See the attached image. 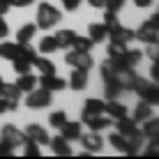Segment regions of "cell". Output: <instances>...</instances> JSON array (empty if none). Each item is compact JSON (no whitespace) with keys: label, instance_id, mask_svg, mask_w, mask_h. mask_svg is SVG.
I'll list each match as a JSON object with an SVG mask.
<instances>
[{"label":"cell","instance_id":"1","mask_svg":"<svg viewBox=\"0 0 159 159\" xmlns=\"http://www.w3.org/2000/svg\"><path fill=\"white\" fill-rule=\"evenodd\" d=\"M62 19V14H60V9H56L51 2H42L39 7H37V28L42 30H51L56 28V23Z\"/></svg>","mask_w":159,"mask_h":159},{"label":"cell","instance_id":"2","mask_svg":"<svg viewBox=\"0 0 159 159\" xmlns=\"http://www.w3.org/2000/svg\"><path fill=\"white\" fill-rule=\"evenodd\" d=\"M131 90L139 95L141 102H148V104H152V106L159 102V88H157L155 81H148V79H141V76H139Z\"/></svg>","mask_w":159,"mask_h":159},{"label":"cell","instance_id":"3","mask_svg":"<svg viewBox=\"0 0 159 159\" xmlns=\"http://www.w3.org/2000/svg\"><path fill=\"white\" fill-rule=\"evenodd\" d=\"M134 39L143 44H157L159 39V14H152L150 21H145L139 30H134Z\"/></svg>","mask_w":159,"mask_h":159},{"label":"cell","instance_id":"4","mask_svg":"<svg viewBox=\"0 0 159 159\" xmlns=\"http://www.w3.org/2000/svg\"><path fill=\"white\" fill-rule=\"evenodd\" d=\"M25 106L28 108H46V106H51V90H46V88H35V90H30L28 97H25Z\"/></svg>","mask_w":159,"mask_h":159},{"label":"cell","instance_id":"5","mask_svg":"<svg viewBox=\"0 0 159 159\" xmlns=\"http://www.w3.org/2000/svg\"><path fill=\"white\" fill-rule=\"evenodd\" d=\"M65 62L69 65V67H76V69H92V56L90 51H69L67 56H65Z\"/></svg>","mask_w":159,"mask_h":159},{"label":"cell","instance_id":"6","mask_svg":"<svg viewBox=\"0 0 159 159\" xmlns=\"http://www.w3.org/2000/svg\"><path fill=\"white\" fill-rule=\"evenodd\" d=\"M0 97L7 104V111H16L19 108V97H21V90L16 88V83H0Z\"/></svg>","mask_w":159,"mask_h":159},{"label":"cell","instance_id":"7","mask_svg":"<svg viewBox=\"0 0 159 159\" xmlns=\"http://www.w3.org/2000/svg\"><path fill=\"white\" fill-rule=\"evenodd\" d=\"M0 139H5L12 148H19V145H23L25 141V134L23 131H19V127H14V125H5L2 131H0Z\"/></svg>","mask_w":159,"mask_h":159},{"label":"cell","instance_id":"8","mask_svg":"<svg viewBox=\"0 0 159 159\" xmlns=\"http://www.w3.org/2000/svg\"><path fill=\"white\" fill-rule=\"evenodd\" d=\"M106 37H111V42H122V44H129L134 39V30L125 28L120 23H113V25H106Z\"/></svg>","mask_w":159,"mask_h":159},{"label":"cell","instance_id":"9","mask_svg":"<svg viewBox=\"0 0 159 159\" xmlns=\"http://www.w3.org/2000/svg\"><path fill=\"white\" fill-rule=\"evenodd\" d=\"M23 134H25V139L28 141H32V143H37V145H48V131L44 129V127H39V125H28V127L23 129Z\"/></svg>","mask_w":159,"mask_h":159},{"label":"cell","instance_id":"10","mask_svg":"<svg viewBox=\"0 0 159 159\" xmlns=\"http://www.w3.org/2000/svg\"><path fill=\"white\" fill-rule=\"evenodd\" d=\"M37 85L39 88H46V90H65V85H67V81L65 79H60V76L56 74H39V81H37Z\"/></svg>","mask_w":159,"mask_h":159},{"label":"cell","instance_id":"11","mask_svg":"<svg viewBox=\"0 0 159 159\" xmlns=\"http://www.w3.org/2000/svg\"><path fill=\"white\" fill-rule=\"evenodd\" d=\"M104 104H106L104 99H85V104H83V113H81V122L85 125L88 118L104 113Z\"/></svg>","mask_w":159,"mask_h":159},{"label":"cell","instance_id":"12","mask_svg":"<svg viewBox=\"0 0 159 159\" xmlns=\"http://www.w3.org/2000/svg\"><path fill=\"white\" fill-rule=\"evenodd\" d=\"M81 143H83L85 148V152H102V148H104V139L97 131H90V134H81Z\"/></svg>","mask_w":159,"mask_h":159},{"label":"cell","instance_id":"13","mask_svg":"<svg viewBox=\"0 0 159 159\" xmlns=\"http://www.w3.org/2000/svg\"><path fill=\"white\" fill-rule=\"evenodd\" d=\"M104 113H106L111 120H120V118L127 116V106L120 104L118 99H108L106 104H104Z\"/></svg>","mask_w":159,"mask_h":159},{"label":"cell","instance_id":"14","mask_svg":"<svg viewBox=\"0 0 159 159\" xmlns=\"http://www.w3.org/2000/svg\"><path fill=\"white\" fill-rule=\"evenodd\" d=\"M48 145H51L53 155H60V157H69V155H72V145H69V141L62 139V136L48 139Z\"/></svg>","mask_w":159,"mask_h":159},{"label":"cell","instance_id":"15","mask_svg":"<svg viewBox=\"0 0 159 159\" xmlns=\"http://www.w3.org/2000/svg\"><path fill=\"white\" fill-rule=\"evenodd\" d=\"M88 85V69H72V76H69V88L72 90H85Z\"/></svg>","mask_w":159,"mask_h":159},{"label":"cell","instance_id":"16","mask_svg":"<svg viewBox=\"0 0 159 159\" xmlns=\"http://www.w3.org/2000/svg\"><path fill=\"white\" fill-rule=\"evenodd\" d=\"M60 136L67 141H79L81 139V122H69L65 120V125L60 127Z\"/></svg>","mask_w":159,"mask_h":159},{"label":"cell","instance_id":"17","mask_svg":"<svg viewBox=\"0 0 159 159\" xmlns=\"http://www.w3.org/2000/svg\"><path fill=\"white\" fill-rule=\"evenodd\" d=\"M85 125L90 127V131H102V129L111 127V125H113V120L108 118L106 113H99V116H92V118H88V120H85Z\"/></svg>","mask_w":159,"mask_h":159},{"label":"cell","instance_id":"18","mask_svg":"<svg viewBox=\"0 0 159 159\" xmlns=\"http://www.w3.org/2000/svg\"><path fill=\"white\" fill-rule=\"evenodd\" d=\"M116 127H118V134H122V136H131L134 131H139V122H136L134 118H120V120H116Z\"/></svg>","mask_w":159,"mask_h":159},{"label":"cell","instance_id":"19","mask_svg":"<svg viewBox=\"0 0 159 159\" xmlns=\"http://www.w3.org/2000/svg\"><path fill=\"white\" fill-rule=\"evenodd\" d=\"M143 125V129H141V134L145 136V139H159V120L152 116V118H148L145 122H141Z\"/></svg>","mask_w":159,"mask_h":159},{"label":"cell","instance_id":"20","mask_svg":"<svg viewBox=\"0 0 159 159\" xmlns=\"http://www.w3.org/2000/svg\"><path fill=\"white\" fill-rule=\"evenodd\" d=\"M106 23H90V28H88V37H90L95 44H99L106 39Z\"/></svg>","mask_w":159,"mask_h":159},{"label":"cell","instance_id":"21","mask_svg":"<svg viewBox=\"0 0 159 159\" xmlns=\"http://www.w3.org/2000/svg\"><path fill=\"white\" fill-rule=\"evenodd\" d=\"M16 88L21 92H30L37 88V76H32L30 72L28 74H19V81H16Z\"/></svg>","mask_w":159,"mask_h":159},{"label":"cell","instance_id":"22","mask_svg":"<svg viewBox=\"0 0 159 159\" xmlns=\"http://www.w3.org/2000/svg\"><path fill=\"white\" fill-rule=\"evenodd\" d=\"M148 118H152V104H148V102H139V106L134 108V120L136 122H145Z\"/></svg>","mask_w":159,"mask_h":159},{"label":"cell","instance_id":"23","mask_svg":"<svg viewBox=\"0 0 159 159\" xmlns=\"http://www.w3.org/2000/svg\"><path fill=\"white\" fill-rule=\"evenodd\" d=\"M35 32H37L35 23H25L23 28H19V32H16V42L19 44H30V39L35 37Z\"/></svg>","mask_w":159,"mask_h":159},{"label":"cell","instance_id":"24","mask_svg":"<svg viewBox=\"0 0 159 159\" xmlns=\"http://www.w3.org/2000/svg\"><path fill=\"white\" fill-rule=\"evenodd\" d=\"M0 58L5 60L19 58V42H2L0 44Z\"/></svg>","mask_w":159,"mask_h":159},{"label":"cell","instance_id":"25","mask_svg":"<svg viewBox=\"0 0 159 159\" xmlns=\"http://www.w3.org/2000/svg\"><path fill=\"white\" fill-rule=\"evenodd\" d=\"M53 37H56L58 48H69V46H72V42H74V30H60Z\"/></svg>","mask_w":159,"mask_h":159},{"label":"cell","instance_id":"26","mask_svg":"<svg viewBox=\"0 0 159 159\" xmlns=\"http://www.w3.org/2000/svg\"><path fill=\"white\" fill-rule=\"evenodd\" d=\"M32 67H37V72L39 74H56V65L51 62L48 58H35V62H32Z\"/></svg>","mask_w":159,"mask_h":159},{"label":"cell","instance_id":"27","mask_svg":"<svg viewBox=\"0 0 159 159\" xmlns=\"http://www.w3.org/2000/svg\"><path fill=\"white\" fill-rule=\"evenodd\" d=\"M92 46H95V42L90 39V37H79L74 35V42L69 48H74V51H92Z\"/></svg>","mask_w":159,"mask_h":159},{"label":"cell","instance_id":"28","mask_svg":"<svg viewBox=\"0 0 159 159\" xmlns=\"http://www.w3.org/2000/svg\"><path fill=\"white\" fill-rule=\"evenodd\" d=\"M104 92H106V99H118L120 92H122V85H120L118 79L106 81V88H104Z\"/></svg>","mask_w":159,"mask_h":159},{"label":"cell","instance_id":"29","mask_svg":"<svg viewBox=\"0 0 159 159\" xmlns=\"http://www.w3.org/2000/svg\"><path fill=\"white\" fill-rule=\"evenodd\" d=\"M141 58H143V53L141 51H131V48H127L125 51V56H122V62H125V67H136V65L141 62Z\"/></svg>","mask_w":159,"mask_h":159},{"label":"cell","instance_id":"30","mask_svg":"<svg viewBox=\"0 0 159 159\" xmlns=\"http://www.w3.org/2000/svg\"><path fill=\"white\" fill-rule=\"evenodd\" d=\"M19 58L32 65V62H35V58H37V51L30 46V44H19Z\"/></svg>","mask_w":159,"mask_h":159},{"label":"cell","instance_id":"31","mask_svg":"<svg viewBox=\"0 0 159 159\" xmlns=\"http://www.w3.org/2000/svg\"><path fill=\"white\" fill-rule=\"evenodd\" d=\"M102 79H104V83H106V81L118 79V67L111 62V60H106V62L102 65Z\"/></svg>","mask_w":159,"mask_h":159},{"label":"cell","instance_id":"32","mask_svg":"<svg viewBox=\"0 0 159 159\" xmlns=\"http://www.w3.org/2000/svg\"><path fill=\"white\" fill-rule=\"evenodd\" d=\"M56 48H58L56 37H42V39H39V51L42 53H46V56H48V53H53Z\"/></svg>","mask_w":159,"mask_h":159},{"label":"cell","instance_id":"33","mask_svg":"<svg viewBox=\"0 0 159 159\" xmlns=\"http://www.w3.org/2000/svg\"><path fill=\"white\" fill-rule=\"evenodd\" d=\"M65 120H67V113H65V111H53L51 116H48V122H51V127H56V129L62 127Z\"/></svg>","mask_w":159,"mask_h":159},{"label":"cell","instance_id":"34","mask_svg":"<svg viewBox=\"0 0 159 159\" xmlns=\"http://www.w3.org/2000/svg\"><path fill=\"white\" fill-rule=\"evenodd\" d=\"M108 143H111L113 148H116L118 152H125V148H127V139H125L122 134H118V131H116V134H111V139H108Z\"/></svg>","mask_w":159,"mask_h":159},{"label":"cell","instance_id":"35","mask_svg":"<svg viewBox=\"0 0 159 159\" xmlns=\"http://www.w3.org/2000/svg\"><path fill=\"white\" fill-rule=\"evenodd\" d=\"M127 48H129V46H127V44H122V42H111L106 51H108V58H116V56H122Z\"/></svg>","mask_w":159,"mask_h":159},{"label":"cell","instance_id":"36","mask_svg":"<svg viewBox=\"0 0 159 159\" xmlns=\"http://www.w3.org/2000/svg\"><path fill=\"white\" fill-rule=\"evenodd\" d=\"M23 155L25 157H39L42 155V145L32 143V141H25L23 143Z\"/></svg>","mask_w":159,"mask_h":159},{"label":"cell","instance_id":"37","mask_svg":"<svg viewBox=\"0 0 159 159\" xmlns=\"http://www.w3.org/2000/svg\"><path fill=\"white\" fill-rule=\"evenodd\" d=\"M12 65H14V72H16V74H28L30 67H32L30 62H25V60H21V58H14Z\"/></svg>","mask_w":159,"mask_h":159},{"label":"cell","instance_id":"38","mask_svg":"<svg viewBox=\"0 0 159 159\" xmlns=\"http://www.w3.org/2000/svg\"><path fill=\"white\" fill-rule=\"evenodd\" d=\"M125 2H127V0H104V9H108V12H120V9L125 7Z\"/></svg>","mask_w":159,"mask_h":159},{"label":"cell","instance_id":"39","mask_svg":"<svg viewBox=\"0 0 159 159\" xmlns=\"http://www.w3.org/2000/svg\"><path fill=\"white\" fill-rule=\"evenodd\" d=\"M157 152H159V139H150V145L145 148L143 155L145 157H157Z\"/></svg>","mask_w":159,"mask_h":159},{"label":"cell","instance_id":"40","mask_svg":"<svg viewBox=\"0 0 159 159\" xmlns=\"http://www.w3.org/2000/svg\"><path fill=\"white\" fill-rule=\"evenodd\" d=\"M12 155H14V148L5 139H0V157H12Z\"/></svg>","mask_w":159,"mask_h":159},{"label":"cell","instance_id":"41","mask_svg":"<svg viewBox=\"0 0 159 159\" xmlns=\"http://www.w3.org/2000/svg\"><path fill=\"white\" fill-rule=\"evenodd\" d=\"M104 23H106V25L118 23V12H108V9H106V14H104Z\"/></svg>","mask_w":159,"mask_h":159},{"label":"cell","instance_id":"42","mask_svg":"<svg viewBox=\"0 0 159 159\" xmlns=\"http://www.w3.org/2000/svg\"><path fill=\"white\" fill-rule=\"evenodd\" d=\"M81 0H62V7L67 9V12H74V9H79Z\"/></svg>","mask_w":159,"mask_h":159},{"label":"cell","instance_id":"43","mask_svg":"<svg viewBox=\"0 0 159 159\" xmlns=\"http://www.w3.org/2000/svg\"><path fill=\"white\" fill-rule=\"evenodd\" d=\"M7 35H9V25H7V21L2 19V14H0V39H5Z\"/></svg>","mask_w":159,"mask_h":159},{"label":"cell","instance_id":"44","mask_svg":"<svg viewBox=\"0 0 159 159\" xmlns=\"http://www.w3.org/2000/svg\"><path fill=\"white\" fill-rule=\"evenodd\" d=\"M9 5L12 7H28V5H32V0H9Z\"/></svg>","mask_w":159,"mask_h":159},{"label":"cell","instance_id":"45","mask_svg":"<svg viewBox=\"0 0 159 159\" xmlns=\"http://www.w3.org/2000/svg\"><path fill=\"white\" fill-rule=\"evenodd\" d=\"M155 2V0H134V5L136 7H141V9H145V7H150V5Z\"/></svg>","mask_w":159,"mask_h":159},{"label":"cell","instance_id":"46","mask_svg":"<svg viewBox=\"0 0 159 159\" xmlns=\"http://www.w3.org/2000/svg\"><path fill=\"white\" fill-rule=\"evenodd\" d=\"M9 7H12V5H9V0H0V14H7Z\"/></svg>","mask_w":159,"mask_h":159},{"label":"cell","instance_id":"47","mask_svg":"<svg viewBox=\"0 0 159 159\" xmlns=\"http://www.w3.org/2000/svg\"><path fill=\"white\" fill-rule=\"evenodd\" d=\"M90 7H97V9H104V0H88Z\"/></svg>","mask_w":159,"mask_h":159},{"label":"cell","instance_id":"48","mask_svg":"<svg viewBox=\"0 0 159 159\" xmlns=\"http://www.w3.org/2000/svg\"><path fill=\"white\" fill-rule=\"evenodd\" d=\"M148 56L152 60H157V44H150V51H148Z\"/></svg>","mask_w":159,"mask_h":159},{"label":"cell","instance_id":"49","mask_svg":"<svg viewBox=\"0 0 159 159\" xmlns=\"http://www.w3.org/2000/svg\"><path fill=\"white\" fill-rule=\"evenodd\" d=\"M5 111H7V104H5V99H2V97H0V116H2Z\"/></svg>","mask_w":159,"mask_h":159}]
</instances>
